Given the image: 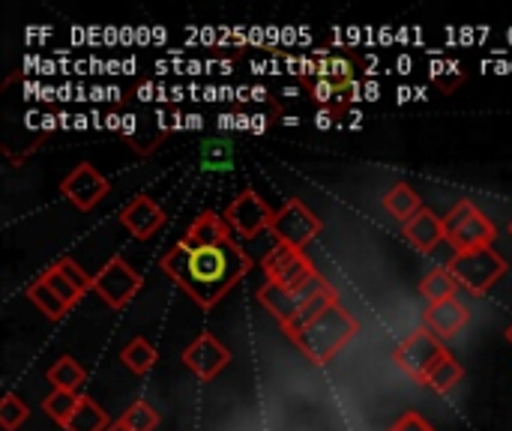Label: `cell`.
<instances>
[{
    "mask_svg": "<svg viewBox=\"0 0 512 431\" xmlns=\"http://www.w3.org/2000/svg\"><path fill=\"white\" fill-rule=\"evenodd\" d=\"M231 162H234V147L228 141L216 138V141H207L204 144V165L210 171H228Z\"/></svg>",
    "mask_w": 512,
    "mask_h": 431,
    "instance_id": "cell-30",
    "label": "cell"
},
{
    "mask_svg": "<svg viewBox=\"0 0 512 431\" xmlns=\"http://www.w3.org/2000/svg\"><path fill=\"white\" fill-rule=\"evenodd\" d=\"M39 279H42V282H45V285H48V288H51V291H54V294L69 306V309H75V306L84 300V294H81V291H78V288H75V285H72V282H69V279H66L54 264H51L48 270H42V273H39Z\"/></svg>",
    "mask_w": 512,
    "mask_h": 431,
    "instance_id": "cell-28",
    "label": "cell"
},
{
    "mask_svg": "<svg viewBox=\"0 0 512 431\" xmlns=\"http://www.w3.org/2000/svg\"><path fill=\"white\" fill-rule=\"evenodd\" d=\"M402 234H405V240H408L417 252H423V255L435 252V246H438L441 240H447L444 219H441L438 213H432V207H423L414 219H408V222L402 225Z\"/></svg>",
    "mask_w": 512,
    "mask_h": 431,
    "instance_id": "cell-16",
    "label": "cell"
},
{
    "mask_svg": "<svg viewBox=\"0 0 512 431\" xmlns=\"http://www.w3.org/2000/svg\"><path fill=\"white\" fill-rule=\"evenodd\" d=\"M387 431H438L423 414H417V411H408V414H402L393 426Z\"/></svg>",
    "mask_w": 512,
    "mask_h": 431,
    "instance_id": "cell-32",
    "label": "cell"
},
{
    "mask_svg": "<svg viewBox=\"0 0 512 431\" xmlns=\"http://www.w3.org/2000/svg\"><path fill=\"white\" fill-rule=\"evenodd\" d=\"M111 426L108 414L90 399V396H81L78 399V408L72 414V420L63 426V431H105Z\"/></svg>",
    "mask_w": 512,
    "mask_h": 431,
    "instance_id": "cell-21",
    "label": "cell"
},
{
    "mask_svg": "<svg viewBox=\"0 0 512 431\" xmlns=\"http://www.w3.org/2000/svg\"><path fill=\"white\" fill-rule=\"evenodd\" d=\"M54 267H57V270H60V273H63V276H66V279H69L81 294H90V291H93V279L81 270V264H78L75 258L63 255V258H57V261H54Z\"/></svg>",
    "mask_w": 512,
    "mask_h": 431,
    "instance_id": "cell-31",
    "label": "cell"
},
{
    "mask_svg": "<svg viewBox=\"0 0 512 431\" xmlns=\"http://www.w3.org/2000/svg\"><path fill=\"white\" fill-rule=\"evenodd\" d=\"M435 81V87L438 90H444V93H453L462 81H465V72H462V66H450V78H444V75H435L432 78Z\"/></svg>",
    "mask_w": 512,
    "mask_h": 431,
    "instance_id": "cell-33",
    "label": "cell"
},
{
    "mask_svg": "<svg viewBox=\"0 0 512 431\" xmlns=\"http://www.w3.org/2000/svg\"><path fill=\"white\" fill-rule=\"evenodd\" d=\"M183 240H186V243H195V246L225 243V240H234V231L228 228V222H225V216H222V213L204 210V213H201V216H195V222L186 228Z\"/></svg>",
    "mask_w": 512,
    "mask_h": 431,
    "instance_id": "cell-17",
    "label": "cell"
},
{
    "mask_svg": "<svg viewBox=\"0 0 512 431\" xmlns=\"http://www.w3.org/2000/svg\"><path fill=\"white\" fill-rule=\"evenodd\" d=\"M78 399H81V393H63V390H54L51 396H45V402H42V414L48 417V420H54L60 429L72 420V414H75V408H78Z\"/></svg>",
    "mask_w": 512,
    "mask_h": 431,
    "instance_id": "cell-26",
    "label": "cell"
},
{
    "mask_svg": "<svg viewBox=\"0 0 512 431\" xmlns=\"http://www.w3.org/2000/svg\"><path fill=\"white\" fill-rule=\"evenodd\" d=\"M354 69H357V57L354 54H339V57H327V60L312 63V75L330 78V81H339V84L354 81Z\"/></svg>",
    "mask_w": 512,
    "mask_h": 431,
    "instance_id": "cell-25",
    "label": "cell"
},
{
    "mask_svg": "<svg viewBox=\"0 0 512 431\" xmlns=\"http://www.w3.org/2000/svg\"><path fill=\"white\" fill-rule=\"evenodd\" d=\"M162 273L186 294L192 303L204 312H210L225 294L252 273V258L240 249L237 240L225 243H207L195 246L186 240H177L168 255L159 261Z\"/></svg>",
    "mask_w": 512,
    "mask_h": 431,
    "instance_id": "cell-1",
    "label": "cell"
},
{
    "mask_svg": "<svg viewBox=\"0 0 512 431\" xmlns=\"http://www.w3.org/2000/svg\"><path fill=\"white\" fill-rule=\"evenodd\" d=\"M507 342H510V345H512V324H510V327H507Z\"/></svg>",
    "mask_w": 512,
    "mask_h": 431,
    "instance_id": "cell-35",
    "label": "cell"
},
{
    "mask_svg": "<svg viewBox=\"0 0 512 431\" xmlns=\"http://www.w3.org/2000/svg\"><path fill=\"white\" fill-rule=\"evenodd\" d=\"M384 210H387L393 219H399V222L405 225L408 219H414V216L423 210L420 192H417L411 183H396V186H390V192L384 195Z\"/></svg>",
    "mask_w": 512,
    "mask_h": 431,
    "instance_id": "cell-18",
    "label": "cell"
},
{
    "mask_svg": "<svg viewBox=\"0 0 512 431\" xmlns=\"http://www.w3.org/2000/svg\"><path fill=\"white\" fill-rule=\"evenodd\" d=\"M87 381V372L72 360V357H60L51 369H48V384L54 390H63V393H78Z\"/></svg>",
    "mask_w": 512,
    "mask_h": 431,
    "instance_id": "cell-23",
    "label": "cell"
},
{
    "mask_svg": "<svg viewBox=\"0 0 512 431\" xmlns=\"http://www.w3.org/2000/svg\"><path fill=\"white\" fill-rule=\"evenodd\" d=\"M24 294H27V300L48 318V321H63L66 318V312H69V306L36 276L27 288H24Z\"/></svg>",
    "mask_w": 512,
    "mask_h": 431,
    "instance_id": "cell-19",
    "label": "cell"
},
{
    "mask_svg": "<svg viewBox=\"0 0 512 431\" xmlns=\"http://www.w3.org/2000/svg\"><path fill=\"white\" fill-rule=\"evenodd\" d=\"M105 431H129V429H126V426H123V423L117 420V423H111V426H108V429H105Z\"/></svg>",
    "mask_w": 512,
    "mask_h": 431,
    "instance_id": "cell-34",
    "label": "cell"
},
{
    "mask_svg": "<svg viewBox=\"0 0 512 431\" xmlns=\"http://www.w3.org/2000/svg\"><path fill=\"white\" fill-rule=\"evenodd\" d=\"M231 363V351L210 333H201L186 351H183V366L198 378V381H216Z\"/></svg>",
    "mask_w": 512,
    "mask_h": 431,
    "instance_id": "cell-12",
    "label": "cell"
},
{
    "mask_svg": "<svg viewBox=\"0 0 512 431\" xmlns=\"http://www.w3.org/2000/svg\"><path fill=\"white\" fill-rule=\"evenodd\" d=\"M141 285H144V279L126 264V258H120V255H114L96 276H93V291H96V297H102V303L108 306V309H114V312H120V309H126L132 300H135V294L141 291Z\"/></svg>",
    "mask_w": 512,
    "mask_h": 431,
    "instance_id": "cell-8",
    "label": "cell"
},
{
    "mask_svg": "<svg viewBox=\"0 0 512 431\" xmlns=\"http://www.w3.org/2000/svg\"><path fill=\"white\" fill-rule=\"evenodd\" d=\"M120 225H123L135 240H150V237L165 225V210H162L150 195H135V198L120 210Z\"/></svg>",
    "mask_w": 512,
    "mask_h": 431,
    "instance_id": "cell-14",
    "label": "cell"
},
{
    "mask_svg": "<svg viewBox=\"0 0 512 431\" xmlns=\"http://www.w3.org/2000/svg\"><path fill=\"white\" fill-rule=\"evenodd\" d=\"M123 138L138 156H150L168 138V123H165V117L159 111L126 114L123 117Z\"/></svg>",
    "mask_w": 512,
    "mask_h": 431,
    "instance_id": "cell-13",
    "label": "cell"
},
{
    "mask_svg": "<svg viewBox=\"0 0 512 431\" xmlns=\"http://www.w3.org/2000/svg\"><path fill=\"white\" fill-rule=\"evenodd\" d=\"M261 267H264L267 282L285 285V288H288V285H300L303 279H309L312 273H318V270L312 267V261H309L300 249H291V246H285V243H276V246L264 255Z\"/></svg>",
    "mask_w": 512,
    "mask_h": 431,
    "instance_id": "cell-11",
    "label": "cell"
},
{
    "mask_svg": "<svg viewBox=\"0 0 512 431\" xmlns=\"http://www.w3.org/2000/svg\"><path fill=\"white\" fill-rule=\"evenodd\" d=\"M225 222L234 231V237L240 240H255L261 231L273 228V216L276 210L255 192V189H243L237 198H231V204L225 207Z\"/></svg>",
    "mask_w": 512,
    "mask_h": 431,
    "instance_id": "cell-9",
    "label": "cell"
},
{
    "mask_svg": "<svg viewBox=\"0 0 512 431\" xmlns=\"http://www.w3.org/2000/svg\"><path fill=\"white\" fill-rule=\"evenodd\" d=\"M471 321V309L462 303V300H444V303H435L423 312V327L429 333H435L438 339H450L456 336L459 330H465Z\"/></svg>",
    "mask_w": 512,
    "mask_h": 431,
    "instance_id": "cell-15",
    "label": "cell"
},
{
    "mask_svg": "<svg viewBox=\"0 0 512 431\" xmlns=\"http://www.w3.org/2000/svg\"><path fill=\"white\" fill-rule=\"evenodd\" d=\"M444 231H447V243L453 246L456 255L486 249V246H492V240L498 237L492 219H489L474 201H459V204L444 216Z\"/></svg>",
    "mask_w": 512,
    "mask_h": 431,
    "instance_id": "cell-4",
    "label": "cell"
},
{
    "mask_svg": "<svg viewBox=\"0 0 512 431\" xmlns=\"http://www.w3.org/2000/svg\"><path fill=\"white\" fill-rule=\"evenodd\" d=\"M120 360H123V366H126L129 372L147 375V372L159 363V354H156V348H153L144 336H135V339H129V342L123 345Z\"/></svg>",
    "mask_w": 512,
    "mask_h": 431,
    "instance_id": "cell-20",
    "label": "cell"
},
{
    "mask_svg": "<svg viewBox=\"0 0 512 431\" xmlns=\"http://www.w3.org/2000/svg\"><path fill=\"white\" fill-rule=\"evenodd\" d=\"M447 270L453 273V279L459 282V288H465L471 297H483L498 279L507 276L510 264L492 249H477V252H462L453 255V261L447 264Z\"/></svg>",
    "mask_w": 512,
    "mask_h": 431,
    "instance_id": "cell-5",
    "label": "cell"
},
{
    "mask_svg": "<svg viewBox=\"0 0 512 431\" xmlns=\"http://www.w3.org/2000/svg\"><path fill=\"white\" fill-rule=\"evenodd\" d=\"M159 411L150 405V402H144V399H138L132 408H126V414L120 417V423L126 426L129 431H156L159 426Z\"/></svg>",
    "mask_w": 512,
    "mask_h": 431,
    "instance_id": "cell-27",
    "label": "cell"
},
{
    "mask_svg": "<svg viewBox=\"0 0 512 431\" xmlns=\"http://www.w3.org/2000/svg\"><path fill=\"white\" fill-rule=\"evenodd\" d=\"M357 333H360L357 318L336 300L315 321H309L303 330L291 333L288 339L303 351L306 360H312L315 366H327Z\"/></svg>",
    "mask_w": 512,
    "mask_h": 431,
    "instance_id": "cell-2",
    "label": "cell"
},
{
    "mask_svg": "<svg viewBox=\"0 0 512 431\" xmlns=\"http://www.w3.org/2000/svg\"><path fill=\"white\" fill-rule=\"evenodd\" d=\"M321 216L315 213V210H309L300 198H291V201H285L279 210H276V216H273V237H276V243H285V246H291V249H306L318 234H321Z\"/></svg>",
    "mask_w": 512,
    "mask_h": 431,
    "instance_id": "cell-7",
    "label": "cell"
},
{
    "mask_svg": "<svg viewBox=\"0 0 512 431\" xmlns=\"http://www.w3.org/2000/svg\"><path fill=\"white\" fill-rule=\"evenodd\" d=\"M462 378H465L462 363H459L453 354H447V357L438 363V369L429 375V381H426L423 387H429V390H432V393H438V396H450V393L462 384Z\"/></svg>",
    "mask_w": 512,
    "mask_h": 431,
    "instance_id": "cell-24",
    "label": "cell"
},
{
    "mask_svg": "<svg viewBox=\"0 0 512 431\" xmlns=\"http://www.w3.org/2000/svg\"><path fill=\"white\" fill-rule=\"evenodd\" d=\"M27 417H30V408L15 393H6L0 399V429L3 431H15L18 426H24Z\"/></svg>",
    "mask_w": 512,
    "mask_h": 431,
    "instance_id": "cell-29",
    "label": "cell"
},
{
    "mask_svg": "<svg viewBox=\"0 0 512 431\" xmlns=\"http://www.w3.org/2000/svg\"><path fill=\"white\" fill-rule=\"evenodd\" d=\"M510 237H512V222H510Z\"/></svg>",
    "mask_w": 512,
    "mask_h": 431,
    "instance_id": "cell-36",
    "label": "cell"
},
{
    "mask_svg": "<svg viewBox=\"0 0 512 431\" xmlns=\"http://www.w3.org/2000/svg\"><path fill=\"white\" fill-rule=\"evenodd\" d=\"M456 291H459V282L453 279V273L447 270V264L438 267V270H432V273L423 276V282H420V294L429 300V306L444 303V300H453Z\"/></svg>",
    "mask_w": 512,
    "mask_h": 431,
    "instance_id": "cell-22",
    "label": "cell"
},
{
    "mask_svg": "<svg viewBox=\"0 0 512 431\" xmlns=\"http://www.w3.org/2000/svg\"><path fill=\"white\" fill-rule=\"evenodd\" d=\"M447 354H450V351L444 348V342H441L435 333H429L426 327H417L411 336H405V339L396 345L393 363H396L411 381L426 384L429 375L438 369V363H441Z\"/></svg>",
    "mask_w": 512,
    "mask_h": 431,
    "instance_id": "cell-6",
    "label": "cell"
},
{
    "mask_svg": "<svg viewBox=\"0 0 512 431\" xmlns=\"http://www.w3.org/2000/svg\"><path fill=\"white\" fill-rule=\"evenodd\" d=\"M333 285L321 276V273H312L309 279H303L300 285H273V282H264L258 291H255V300L282 324V330H288L294 321H297V315L309 306V303H315L321 294H327Z\"/></svg>",
    "mask_w": 512,
    "mask_h": 431,
    "instance_id": "cell-3",
    "label": "cell"
},
{
    "mask_svg": "<svg viewBox=\"0 0 512 431\" xmlns=\"http://www.w3.org/2000/svg\"><path fill=\"white\" fill-rule=\"evenodd\" d=\"M111 192V183L105 174H99L90 162H78L63 180H60V195L81 213H90L99 201H105Z\"/></svg>",
    "mask_w": 512,
    "mask_h": 431,
    "instance_id": "cell-10",
    "label": "cell"
}]
</instances>
